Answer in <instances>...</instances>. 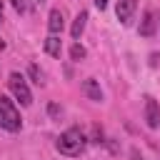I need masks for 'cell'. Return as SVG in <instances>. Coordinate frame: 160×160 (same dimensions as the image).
<instances>
[{
  "label": "cell",
  "instance_id": "1",
  "mask_svg": "<svg viewBox=\"0 0 160 160\" xmlns=\"http://www.w3.org/2000/svg\"><path fill=\"white\" fill-rule=\"evenodd\" d=\"M85 142H88L85 135H82L78 128H70V130H65V132L58 138L55 145H58V150H60L62 155H70V158H72V155H80V152L85 150Z\"/></svg>",
  "mask_w": 160,
  "mask_h": 160
},
{
  "label": "cell",
  "instance_id": "2",
  "mask_svg": "<svg viewBox=\"0 0 160 160\" xmlns=\"http://www.w3.org/2000/svg\"><path fill=\"white\" fill-rule=\"evenodd\" d=\"M0 128L8 130V132H18L22 128V120H20V112L15 110L12 100L0 95Z\"/></svg>",
  "mask_w": 160,
  "mask_h": 160
},
{
  "label": "cell",
  "instance_id": "3",
  "mask_svg": "<svg viewBox=\"0 0 160 160\" xmlns=\"http://www.w3.org/2000/svg\"><path fill=\"white\" fill-rule=\"evenodd\" d=\"M8 85H10L12 95L20 100V105H22V108H28V105L32 102V92H30V88H28V82H25V78H22L20 72H10Z\"/></svg>",
  "mask_w": 160,
  "mask_h": 160
},
{
  "label": "cell",
  "instance_id": "4",
  "mask_svg": "<svg viewBox=\"0 0 160 160\" xmlns=\"http://www.w3.org/2000/svg\"><path fill=\"white\" fill-rule=\"evenodd\" d=\"M145 122L148 128H160V105L155 98H145Z\"/></svg>",
  "mask_w": 160,
  "mask_h": 160
},
{
  "label": "cell",
  "instance_id": "5",
  "mask_svg": "<svg viewBox=\"0 0 160 160\" xmlns=\"http://www.w3.org/2000/svg\"><path fill=\"white\" fill-rule=\"evenodd\" d=\"M135 8H138V2H135V0H118V8H115L118 20H120L122 25H128V22H130V18H132V12H135Z\"/></svg>",
  "mask_w": 160,
  "mask_h": 160
},
{
  "label": "cell",
  "instance_id": "6",
  "mask_svg": "<svg viewBox=\"0 0 160 160\" xmlns=\"http://www.w3.org/2000/svg\"><path fill=\"white\" fill-rule=\"evenodd\" d=\"M62 28H65V18H62V10H50V15H48V30H50V35H60L62 32Z\"/></svg>",
  "mask_w": 160,
  "mask_h": 160
},
{
  "label": "cell",
  "instance_id": "7",
  "mask_svg": "<svg viewBox=\"0 0 160 160\" xmlns=\"http://www.w3.org/2000/svg\"><path fill=\"white\" fill-rule=\"evenodd\" d=\"M82 92H85L90 100H95V102H100V100H102V90H100V82H98L95 78L82 80Z\"/></svg>",
  "mask_w": 160,
  "mask_h": 160
},
{
  "label": "cell",
  "instance_id": "8",
  "mask_svg": "<svg viewBox=\"0 0 160 160\" xmlns=\"http://www.w3.org/2000/svg\"><path fill=\"white\" fill-rule=\"evenodd\" d=\"M85 20H88V12H85V10H80V12H78V18H75V22H72V28H70L72 40H80V35H82V30H85Z\"/></svg>",
  "mask_w": 160,
  "mask_h": 160
},
{
  "label": "cell",
  "instance_id": "9",
  "mask_svg": "<svg viewBox=\"0 0 160 160\" xmlns=\"http://www.w3.org/2000/svg\"><path fill=\"white\" fill-rule=\"evenodd\" d=\"M45 52H48V55H52V58H60V52H62V42H60V38H58V35L45 38Z\"/></svg>",
  "mask_w": 160,
  "mask_h": 160
},
{
  "label": "cell",
  "instance_id": "10",
  "mask_svg": "<svg viewBox=\"0 0 160 160\" xmlns=\"http://www.w3.org/2000/svg\"><path fill=\"white\" fill-rule=\"evenodd\" d=\"M155 15L152 12H145V18H142V22H140V35L142 38H150L152 32H155Z\"/></svg>",
  "mask_w": 160,
  "mask_h": 160
},
{
  "label": "cell",
  "instance_id": "11",
  "mask_svg": "<svg viewBox=\"0 0 160 160\" xmlns=\"http://www.w3.org/2000/svg\"><path fill=\"white\" fill-rule=\"evenodd\" d=\"M70 58H72V60H82V58H85V48H82L80 42H75V45L70 48Z\"/></svg>",
  "mask_w": 160,
  "mask_h": 160
},
{
  "label": "cell",
  "instance_id": "12",
  "mask_svg": "<svg viewBox=\"0 0 160 160\" xmlns=\"http://www.w3.org/2000/svg\"><path fill=\"white\" fill-rule=\"evenodd\" d=\"M10 2H12V8H15V10L20 12V15L30 10V5H28V0H10Z\"/></svg>",
  "mask_w": 160,
  "mask_h": 160
},
{
  "label": "cell",
  "instance_id": "13",
  "mask_svg": "<svg viewBox=\"0 0 160 160\" xmlns=\"http://www.w3.org/2000/svg\"><path fill=\"white\" fill-rule=\"evenodd\" d=\"M30 75H32V80L38 82V85H42L45 80H42V72H40V68L38 65H30Z\"/></svg>",
  "mask_w": 160,
  "mask_h": 160
},
{
  "label": "cell",
  "instance_id": "14",
  "mask_svg": "<svg viewBox=\"0 0 160 160\" xmlns=\"http://www.w3.org/2000/svg\"><path fill=\"white\" fill-rule=\"evenodd\" d=\"M92 140H95V142H105V140H102V130H100L98 125L92 128Z\"/></svg>",
  "mask_w": 160,
  "mask_h": 160
},
{
  "label": "cell",
  "instance_id": "15",
  "mask_svg": "<svg viewBox=\"0 0 160 160\" xmlns=\"http://www.w3.org/2000/svg\"><path fill=\"white\" fill-rule=\"evenodd\" d=\"M95 8H98V10H105V8H108V0H95Z\"/></svg>",
  "mask_w": 160,
  "mask_h": 160
},
{
  "label": "cell",
  "instance_id": "16",
  "mask_svg": "<svg viewBox=\"0 0 160 160\" xmlns=\"http://www.w3.org/2000/svg\"><path fill=\"white\" fill-rule=\"evenodd\" d=\"M130 160H142V158H140V152H138V148H132V150H130Z\"/></svg>",
  "mask_w": 160,
  "mask_h": 160
},
{
  "label": "cell",
  "instance_id": "17",
  "mask_svg": "<svg viewBox=\"0 0 160 160\" xmlns=\"http://www.w3.org/2000/svg\"><path fill=\"white\" fill-rule=\"evenodd\" d=\"M50 115H60V108L55 102H50Z\"/></svg>",
  "mask_w": 160,
  "mask_h": 160
},
{
  "label": "cell",
  "instance_id": "18",
  "mask_svg": "<svg viewBox=\"0 0 160 160\" xmlns=\"http://www.w3.org/2000/svg\"><path fill=\"white\" fill-rule=\"evenodd\" d=\"M0 50H5V40L2 38H0Z\"/></svg>",
  "mask_w": 160,
  "mask_h": 160
},
{
  "label": "cell",
  "instance_id": "19",
  "mask_svg": "<svg viewBox=\"0 0 160 160\" xmlns=\"http://www.w3.org/2000/svg\"><path fill=\"white\" fill-rule=\"evenodd\" d=\"M0 22H2V2H0Z\"/></svg>",
  "mask_w": 160,
  "mask_h": 160
},
{
  "label": "cell",
  "instance_id": "20",
  "mask_svg": "<svg viewBox=\"0 0 160 160\" xmlns=\"http://www.w3.org/2000/svg\"><path fill=\"white\" fill-rule=\"evenodd\" d=\"M38 2H45V0H38Z\"/></svg>",
  "mask_w": 160,
  "mask_h": 160
},
{
  "label": "cell",
  "instance_id": "21",
  "mask_svg": "<svg viewBox=\"0 0 160 160\" xmlns=\"http://www.w3.org/2000/svg\"><path fill=\"white\" fill-rule=\"evenodd\" d=\"M158 22H160V18H158Z\"/></svg>",
  "mask_w": 160,
  "mask_h": 160
}]
</instances>
